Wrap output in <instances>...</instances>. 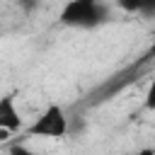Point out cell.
I'll list each match as a JSON object with an SVG mask.
<instances>
[{"mask_svg": "<svg viewBox=\"0 0 155 155\" xmlns=\"http://www.w3.org/2000/svg\"><path fill=\"white\" fill-rule=\"evenodd\" d=\"M58 22L70 29H97L109 22V7L102 0H65Z\"/></svg>", "mask_w": 155, "mask_h": 155, "instance_id": "obj_1", "label": "cell"}, {"mask_svg": "<svg viewBox=\"0 0 155 155\" xmlns=\"http://www.w3.org/2000/svg\"><path fill=\"white\" fill-rule=\"evenodd\" d=\"M68 116H65V109L61 104H46L44 111L34 119L31 126H24L27 136H34V138H51V140H61L68 136Z\"/></svg>", "mask_w": 155, "mask_h": 155, "instance_id": "obj_2", "label": "cell"}, {"mask_svg": "<svg viewBox=\"0 0 155 155\" xmlns=\"http://www.w3.org/2000/svg\"><path fill=\"white\" fill-rule=\"evenodd\" d=\"M0 128L10 131V133L24 131V119H22L19 107H17V97L12 92L0 97Z\"/></svg>", "mask_w": 155, "mask_h": 155, "instance_id": "obj_3", "label": "cell"}, {"mask_svg": "<svg viewBox=\"0 0 155 155\" xmlns=\"http://www.w3.org/2000/svg\"><path fill=\"white\" fill-rule=\"evenodd\" d=\"M116 5L128 15H143V0H116Z\"/></svg>", "mask_w": 155, "mask_h": 155, "instance_id": "obj_4", "label": "cell"}, {"mask_svg": "<svg viewBox=\"0 0 155 155\" xmlns=\"http://www.w3.org/2000/svg\"><path fill=\"white\" fill-rule=\"evenodd\" d=\"M143 104H145L148 111H155V78L150 80V85H148V90H145V99H143Z\"/></svg>", "mask_w": 155, "mask_h": 155, "instance_id": "obj_5", "label": "cell"}]
</instances>
